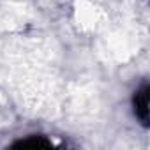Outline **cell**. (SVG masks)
<instances>
[{
  "mask_svg": "<svg viewBox=\"0 0 150 150\" xmlns=\"http://www.w3.org/2000/svg\"><path fill=\"white\" fill-rule=\"evenodd\" d=\"M148 97H150V87L148 83H143L132 96V110L136 118L141 122V125H148Z\"/></svg>",
  "mask_w": 150,
  "mask_h": 150,
  "instance_id": "obj_1",
  "label": "cell"
},
{
  "mask_svg": "<svg viewBox=\"0 0 150 150\" xmlns=\"http://www.w3.org/2000/svg\"><path fill=\"white\" fill-rule=\"evenodd\" d=\"M13 146H20V148H44V146H51V143L48 139H44L42 136H30L27 139H21V141H16Z\"/></svg>",
  "mask_w": 150,
  "mask_h": 150,
  "instance_id": "obj_2",
  "label": "cell"
}]
</instances>
